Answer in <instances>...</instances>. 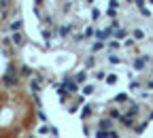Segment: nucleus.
<instances>
[{"mask_svg": "<svg viewBox=\"0 0 153 138\" xmlns=\"http://www.w3.org/2000/svg\"><path fill=\"white\" fill-rule=\"evenodd\" d=\"M89 113H91V108H89V106H85V108H83V111H81V117H87V115H89Z\"/></svg>", "mask_w": 153, "mask_h": 138, "instance_id": "10", "label": "nucleus"}, {"mask_svg": "<svg viewBox=\"0 0 153 138\" xmlns=\"http://www.w3.org/2000/svg\"><path fill=\"white\" fill-rule=\"evenodd\" d=\"M83 79H85V70H83V72H79V74H76V81H83Z\"/></svg>", "mask_w": 153, "mask_h": 138, "instance_id": "14", "label": "nucleus"}, {"mask_svg": "<svg viewBox=\"0 0 153 138\" xmlns=\"http://www.w3.org/2000/svg\"><path fill=\"white\" fill-rule=\"evenodd\" d=\"M115 36H117V38H123V36H126V30H117V32H115Z\"/></svg>", "mask_w": 153, "mask_h": 138, "instance_id": "11", "label": "nucleus"}, {"mask_svg": "<svg viewBox=\"0 0 153 138\" xmlns=\"http://www.w3.org/2000/svg\"><path fill=\"white\" fill-rule=\"evenodd\" d=\"M19 26H22L19 22H13V24H11V28H13V30H19Z\"/></svg>", "mask_w": 153, "mask_h": 138, "instance_id": "15", "label": "nucleus"}, {"mask_svg": "<svg viewBox=\"0 0 153 138\" xmlns=\"http://www.w3.org/2000/svg\"><path fill=\"white\" fill-rule=\"evenodd\" d=\"M113 132H106V130H98V134H96V138H106V136H111Z\"/></svg>", "mask_w": 153, "mask_h": 138, "instance_id": "6", "label": "nucleus"}, {"mask_svg": "<svg viewBox=\"0 0 153 138\" xmlns=\"http://www.w3.org/2000/svg\"><path fill=\"white\" fill-rule=\"evenodd\" d=\"M30 87H32V91H38V83H36V81H32V85H30Z\"/></svg>", "mask_w": 153, "mask_h": 138, "instance_id": "16", "label": "nucleus"}, {"mask_svg": "<svg viewBox=\"0 0 153 138\" xmlns=\"http://www.w3.org/2000/svg\"><path fill=\"white\" fill-rule=\"evenodd\" d=\"M134 38H136V41H143V38H145V32H143V30H134Z\"/></svg>", "mask_w": 153, "mask_h": 138, "instance_id": "7", "label": "nucleus"}, {"mask_svg": "<svg viewBox=\"0 0 153 138\" xmlns=\"http://www.w3.org/2000/svg\"><path fill=\"white\" fill-rule=\"evenodd\" d=\"M111 123H113L111 119H102V121H100V130H106V132H108V128H111Z\"/></svg>", "mask_w": 153, "mask_h": 138, "instance_id": "5", "label": "nucleus"}, {"mask_svg": "<svg viewBox=\"0 0 153 138\" xmlns=\"http://www.w3.org/2000/svg\"><path fill=\"white\" fill-rule=\"evenodd\" d=\"M145 60H147V57H143V60H136V62H134V66H136V68L140 70V68L145 66Z\"/></svg>", "mask_w": 153, "mask_h": 138, "instance_id": "9", "label": "nucleus"}, {"mask_svg": "<svg viewBox=\"0 0 153 138\" xmlns=\"http://www.w3.org/2000/svg\"><path fill=\"white\" fill-rule=\"evenodd\" d=\"M91 17H94V19H98V17H100V11H98V9H94V11H91Z\"/></svg>", "mask_w": 153, "mask_h": 138, "instance_id": "12", "label": "nucleus"}, {"mask_svg": "<svg viewBox=\"0 0 153 138\" xmlns=\"http://www.w3.org/2000/svg\"><path fill=\"white\" fill-rule=\"evenodd\" d=\"M64 87H68V91H76V89H79L76 83H72V81H64Z\"/></svg>", "mask_w": 153, "mask_h": 138, "instance_id": "4", "label": "nucleus"}, {"mask_svg": "<svg viewBox=\"0 0 153 138\" xmlns=\"http://www.w3.org/2000/svg\"><path fill=\"white\" fill-rule=\"evenodd\" d=\"M119 121H121V123H123L126 128H132V117H130V115H126V117H121V119H119Z\"/></svg>", "mask_w": 153, "mask_h": 138, "instance_id": "3", "label": "nucleus"}, {"mask_svg": "<svg viewBox=\"0 0 153 138\" xmlns=\"http://www.w3.org/2000/svg\"><path fill=\"white\" fill-rule=\"evenodd\" d=\"M13 41L19 45V43H22V34H15V36H13Z\"/></svg>", "mask_w": 153, "mask_h": 138, "instance_id": "13", "label": "nucleus"}, {"mask_svg": "<svg viewBox=\"0 0 153 138\" xmlns=\"http://www.w3.org/2000/svg\"><path fill=\"white\" fill-rule=\"evenodd\" d=\"M147 87H149V89H153V81H149V83H147Z\"/></svg>", "mask_w": 153, "mask_h": 138, "instance_id": "17", "label": "nucleus"}, {"mask_svg": "<svg viewBox=\"0 0 153 138\" xmlns=\"http://www.w3.org/2000/svg\"><path fill=\"white\" fill-rule=\"evenodd\" d=\"M70 30H72L70 26H62V28H60V34H62V36H68V34H70Z\"/></svg>", "mask_w": 153, "mask_h": 138, "instance_id": "8", "label": "nucleus"}, {"mask_svg": "<svg viewBox=\"0 0 153 138\" xmlns=\"http://www.w3.org/2000/svg\"><path fill=\"white\" fill-rule=\"evenodd\" d=\"M4 83H7V85H11V87H13V85H17V76L7 74V76H4Z\"/></svg>", "mask_w": 153, "mask_h": 138, "instance_id": "2", "label": "nucleus"}, {"mask_svg": "<svg viewBox=\"0 0 153 138\" xmlns=\"http://www.w3.org/2000/svg\"><path fill=\"white\" fill-rule=\"evenodd\" d=\"M108 34H111V28H106V30H98V32H96V36H98L100 41H104V38H108Z\"/></svg>", "mask_w": 153, "mask_h": 138, "instance_id": "1", "label": "nucleus"}]
</instances>
